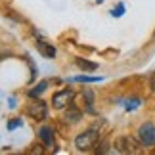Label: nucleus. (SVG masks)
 Masks as SVG:
<instances>
[{
  "label": "nucleus",
  "mask_w": 155,
  "mask_h": 155,
  "mask_svg": "<svg viewBox=\"0 0 155 155\" xmlns=\"http://www.w3.org/2000/svg\"><path fill=\"white\" fill-rule=\"evenodd\" d=\"M75 63L79 65L82 71H96V69H98V65L94 63V61H88V59H82V58H77Z\"/></svg>",
  "instance_id": "obj_9"
},
{
  "label": "nucleus",
  "mask_w": 155,
  "mask_h": 155,
  "mask_svg": "<svg viewBox=\"0 0 155 155\" xmlns=\"http://www.w3.org/2000/svg\"><path fill=\"white\" fill-rule=\"evenodd\" d=\"M73 100V90H69V88H65V90L54 94L52 98V105L56 107V109H63V107H67L69 102Z\"/></svg>",
  "instance_id": "obj_5"
},
{
  "label": "nucleus",
  "mask_w": 155,
  "mask_h": 155,
  "mask_svg": "<svg viewBox=\"0 0 155 155\" xmlns=\"http://www.w3.org/2000/svg\"><path fill=\"white\" fill-rule=\"evenodd\" d=\"M140 98H132V100H124V102H123V105L124 107H127V109L128 111H132V109H136V107H140Z\"/></svg>",
  "instance_id": "obj_13"
},
{
  "label": "nucleus",
  "mask_w": 155,
  "mask_h": 155,
  "mask_svg": "<svg viewBox=\"0 0 155 155\" xmlns=\"http://www.w3.org/2000/svg\"><path fill=\"white\" fill-rule=\"evenodd\" d=\"M73 82H100L102 77H88V75H79V77H73L71 79Z\"/></svg>",
  "instance_id": "obj_11"
},
{
  "label": "nucleus",
  "mask_w": 155,
  "mask_h": 155,
  "mask_svg": "<svg viewBox=\"0 0 155 155\" xmlns=\"http://www.w3.org/2000/svg\"><path fill=\"white\" fill-rule=\"evenodd\" d=\"M82 96L86 98V107H88V111H92V105H94V94H92V90H90V88H84Z\"/></svg>",
  "instance_id": "obj_12"
},
{
  "label": "nucleus",
  "mask_w": 155,
  "mask_h": 155,
  "mask_svg": "<svg viewBox=\"0 0 155 155\" xmlns=\"http://www.w3.org/2000/svg\"><path fill=\"white\" fill-rule=\"evenodd\" d=\"M46 104L44 102H40V100H35V102L29 104L27 107V115L29 117H33L35 121H42V119H46Z\"/></svg>",
  "instance_id": "obj_4"
},
{
  "label": "nucleus",
  "mask_w": 155,
  "mask_h": 155,
  "mask_svg": "<svg viewBox=\"0 0 155 155\" xmlns=\"http://www.w3.org/2000/svg\"><path fill=\"white\" fill-rule=\"evenodd\" d=\"M96 142H98V132L94 128H90V130H86V132H82V134L77 136V138H75V146H77L79 151H88L90 147H94Z\"/></svg>",
  "instance_id": "obj_1"
},
{
  "label": "nucleus",
  "mask_w": 155,
  "mask_h": 155,
  "mask_svg": "<svg viewBox=\"0 0 155 155\" xmlns=\"http://www.w3.org/2000/svg\"><path fill=\"white\" fill-rule=\"evenodd\" d=\"M37 50L40 52V56H44L46 59H54L56 58V48L52 44L44 42V40H37Z\"/></svg>",
  "instance_id": "obj_6"
},
{
  "label": "nucleus",
  "mask_w": 155,
  "mask_h": 155,
  "mask_svg": "<svg viewBox=\"0 0 155 155\" xmlns=\"http://www.w3.org/2000/svg\"><path fill=\"white\" fill-rule=\"evenodd\" d=\"M21 124H23V119H14V121L8 123V130H14L17 127H21Z\"/></svg>",
  "instance_id": "obj_14"
},
{
  "label": "nucleus",
  "mask_w": 155,
  "mask_h": 155,
  "mask_svg": "<svg viewBox=\"0 0 155 155\" xmlns=\"http://www.w3.org/2000/svg\"><path fill=\"white\" fill-rule=\"evenodd\" d=\"M96 2H102V0H96Z\"/></svg>",
  "instance_id": "obj_16"
},
{
  "label": "nucleus",
  "mask_w": 155,
  "mask_h": 155,
  "mask_svg": "<svg viewBox=\"0 0 155 155\" xmlns=\"http://www.w3.org/2000/svg\"><path fill=\"white\" fill-rule=\"evenodd\" d=\"M153 38H155V33H153Z\"/></svg>",
  "instance_id": "obj_17"
},
{
  "label": "nucleus",
  "mask_w": 155,
  "mask_h": 155,
  "mask_svg": "<svg viewBox=\"0 0 155 155\" xmlns=\"http://www.w3.org/2000/svg\"><path fill=\"white\" fill-rule=\"evenodd\" d=\"M81 117H82V113H81V109H77L75 105H69V109L65 111V121H67L69 124L79 123V121H81Z\"/></svg>",
  "instance_id": "obj_7"
},
{
  "label": "nucleus",
  "mask_w": 155,
  "mask_h": 155,
  "mask_svg": "<svg viewBox=\"0 0 155 155\" xmlns=\"http://www.w3.org/2000/svg\"><path fill=\"white\" fill-rule=\"evenodd\" d=\"M140 142V140H138ZM134 138H130V136H121V138L115 140V150L119 153H140V146Z\"/></svg>",
  "instance_id": "obj_3"
},
{
  "label": "nucleus",
  "mask_w": 155,
  "mask_h": 155,
  "mask_svg": "<svg viewBox=\"0 0 155 155\" xmlns=\"http://www.w3.org/2000/svg\"><path fill=\"white\" fill-rule=\"evenodd\" d=\"M46 88H48V82H46V81H40L38 84L35 86L31 92H29V96H31V98H37V96H40V94L46 90Z\"/></svg>",
  "instance_id": "obj_10"
},
{
  "label": "nucleus",
  "mask_w": 155,
  "mask_h": 155,
  "mask_svg": "<svg viewBox=\"0 0 155 155\" xmlns=\"http://www.w3.org/2000/svg\"><path fill=\"white\" fill-rule=\"evenodd\" d=\"M111 14H113V15H117V17H119V15H123V14H124V4H117V8H113Z\"/></svg>",
  "instance_id": "obj_15"
},
{
  "label": "nucleus",
  "mask_w": 155,
  "mask_h": 155,
  "mask_svg": "<svg viewBox=\"0 0 155 155\" xmlns=\"http://www.w3.org/2000/svg\"><path fill=\"white\" fill-rule=\"evenodd\" d=\"M38 136H40V140H42L44 146H52L54 144V130L50 127H42L38 130Z\"/></svg>",
  "instance_id": "obj_8"
},
{
  "label": "nucleus",
  "mask_w": 155,
  "mask_h": 155,
  "mask_svg": "<svg viewBox=\"0 0 155 155\" xmlns=\"http://www.w3.org/2000/svg\"><path fill=\"white\" fill-rule=\"evenodd\" d=\"M138 140H140V144L142 146H146V147H151L155 146V124L153 123H144V124H140V128H138Z\"/></svg>",
  "instance_id": "obj_2"
}]
</instances>
